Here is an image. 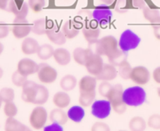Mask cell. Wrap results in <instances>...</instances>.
<instances>
[{
  "label": "cell",
  "instance_id": "1",
  "mask_svg": "<svg viewBox=\"0 0 160 131\" xmlns=\"http://www.w3.org/2000/svg\"><path fill=\"white\" fill-rule=\"evenodd\" d=\"M21 99L24 102L35 105H43L48 101L50 92L43 85L28 80L21 87Z\"/></svg>",
  "mask_w": 160,
  "mask_h": 131
},
{
  "label": "cell",
  "instance_id": "2",
  "mask_svg": "<svg viewBox=\"0 0 160 131\" xmlns=\"http://www.w3.org/2000/svg\"><path fill=\"white\" fill-rule=\"evenodd\" d=\"M122 99L127 107L138 108L145 103L147 93L142 86L136 85L123 90Z\"/></svg>",
  "mask_w": 160,
  "mask_h": 131
},
{
  "label": "cell",
  "instance_id": "3",
  "mask_svg": "<svg viewBox=\"0 0 160 131\" xmlns=\"http://www.w3.org/2000/svg\"><path fill=\"white\" fill-rule=\"evenodd\" d=\"M123 90V87L121 84L114 85L106 98L110 102L112 110L118 115H122L127 109V105L122 99Z\"/></svg>",
  "mask_w": 160,
  "mask_h": 131
},
{
  "label": "cell",
  "instance_id": "4",
  "mask_svg": "<svg viewBox=\"0 0 160 131\" xmlns=\"http://www.w3.org/2000/svg\"><path fill=\"white\" fill-rule=\"evenodd\" d=\"M141 38L131 29H126L122 32L118 40V48L125 53L135 50L139 47Z\"/></svg>",
  "mask_w": 160,
  "mask_h": 131
},
{
  "label": "cell",
  "instance_id": "5",
  "mask_svg": "<svg viewBox=\"0 0 160 131\" xmlns=\"http://www.w3.org/2000/svg\"><path fill=\"white\" fill-rule=\"evenodd\" d=\"M95 51L93 53L101 56L108 57L118 49V42L113 35H106L100 38L95 44Z\"/></svg>",
  "mask_w": 160,
  "mask_h": 131
},
{
  "label": "cell",
  "instance_id": "6",
  "mask_svg": "<svg viewBox=\"0 0 160 131\" xmlns=\"http://www.w3.org/2000/svg\"><path fill=\"white\" fill-rule=\"evenodd\" d=\"M48 112L42 105H36L29 115V124L35 130L43 129L48 120Z\"/></svg>",
  "mask_w": 160,
  "mask_h": 131
},
{
  "label": "cell",
  "instance_id": "7",
  "mask_svg": "<svg viewBox=\"0 0 160 131\" xmlns=\"http://www.w3.org/2000/svg\"><path fill=\"white\" fill-rule=\"evenodd\" d=\"M90 107L92 115L98 119H105L112 113V105L107 99L94 101Z\"/></svg>",
  "mask_w": 160,
  "mask_h": 131
},
{
  "label": "cell",
  "instance_id": "8",
  "mask_svg": "<svg viewBox=\"0 0 160 131\" xmlns=\"http://www.w3.org/2000/svg\"><path fill=\"white\" fill-rule=\"evenodd\" d=\"M11 32L17 39H24L32 32V25L26 18H15Z\"/></svg>",
  "mask_w": 160,
  "mask_h": 131
},
{
  "label": "cell",
  "instance_id": "9",
  "mask_svg": "<svg viewBox=\"0 0 160 131\" xmlns=\"http://www.w3.org/2000/svg\"><path fill=\"white\" fill-rule=\"evenodd\" d=\"M37 76L42 84H52L57 80L58 73L56 69L47 64H38Z\"/></svg>",
  "mask_w": 160,
  "mask_h": 131
},
{
  "label": "cell",
  "instance_id": "10",
  "mask_svg": "<svg viewBox=\"0 0 160 131\" xmlns=\"http://www.w3.org/2000/svg\"><path fill=\"white\" fill-rule=\"evenodd\" d=\"M130 79L138 86H144L150 82L151 73L144 66H136L132 68Z\"/></svg>",
  "mask_w": 160,
  "mask_h": 131
},
{
  "label": "cell",
  "instance_id": "11",
  "mask_svg": "<svg viewBox=\"0 0 160 131\" xmlns=\"http://www.w3.org/2000/svg\"><path fill=\"white\" fill-rule=\"evenodd\" d=\"M91 15L95 21L101 24H108L111 21L113 13L108 6L101 5L93 9Z\"/></svg>",
  "mask_w": 160,
  "mask_h": 131
},
{
  "label": "cell",
  "instance_id": "12",
  "mask_svg": "<svg viewBox=\"0 0 160 131\" xmlns=\"http://www.w3.org/2000/svg\"><path fill=\"white\" fill-rule=\"evenodd\" d=\"M104 64L102 57L101 55L93 53L87 60L85 67L90 75L96 77L101 72L103 67H104Z\"/></svg>",
  "mask_w": 160,
  "mask_h": 131
},
{
  "label": "cell",
  "instance_id": "13",
  "mask_svg": "<svg viewBox=\"0 0 160 131\" xmlns=\"http://www.w3.org/2000/svg\"><path fill=\"white\" fill-rule=\"evenodd\" d=\"M38 70V64L30 58H23L18 62L17 71L21 75L28 77L29 75L37 73Z\"/></svg>",
  "mask_w": 160,
  "mask_h": 131
},
{
  "label": "cell",
  "instance_id": "14",
  "mask_svg": "<svg viewBox=\"0 0 160 131\" xmlns=\"http://www.w3.org/2000/svg\"><path fill=\"white\" fill-rule=\"evenodd\" d=\"M46 35L52 43L58 46L64 45L67 40L62 31L59 30L54 26H50L47 28Z\"/></svg>",
  "mask_w": 160,
  "mask_h": 131
},
{
  "label": "cell",
  "instance_id": "15",
  "mask_svg": "<svg viewBox=\"0 0 160 131\" xmlns=\"http://www.w3.org/2000/svg\"><path fill=\"white\" fill-rule=\"evenodd\" d=\"M97 78L93 75H85L78 82L79 93H90L96 91Z\"/></svg>",
  "mask_w": 160,
  "mask_h": 131
},
{
  "label": "cell",
  "instance_id": "16",
  "mask_svg": "<svg viewBox=\"0 0 160 131\" xmlns=\"http://www.w3.org/2000/svg\"><path fill=\"white\" fill-rule=\"evenodd\" d=\"M93 53V51L90 48H75L72 52V58L74 61L79 65L85 66L87 60Z\"/></svg>",
  "mask_w": 160,
  "mask_h": 131
},
{
  "label": "cell",
  "instance_id": "17",
  "mask_svg": "<svg viewBox=\"0 0 160 131\" xmlns=\"http://www.w3.org/2000/svg\"><path fill=\"white\" fill-rule=\"evenodd\" d=\"M117 75H118V71L115 66L111 64H104L102 70L99 75H97L96 78L101 81L109 82L115 79Z\"/></svg>",
  "mask_w": 160,
  "mask_h": 131
},
{
  "label": "cell",
  "instance_id": "18",
  "mask_svg": "<svg viewBox=\"0 0 160 131\" xmlns=\"http://www.w3.org/2000/svg\"><path fill=\"white\" fill-rule=\"evenodd\" d=\"M39 47L38 41L31 37H26L21 43V51L25 55H32L37 53Z\"/></svg>",
  "mask_w": 160,
  "mask_h": 131
},
{
  "label": "cell",
  "instance_id": "19",
  "mask_svg": "<svg viewBox=\"0 0 160 131\" xmlns=\"http://www.w3.org/2000/svg\"><path fill=\"white\" fill-rule=\"evenodd\" d=\"M71 97L68 93V92L64 91H58L53 95V104L56 108H59L64 109L68 107L71 104Z\"/></svg>",
  "mask_w": 160,
  "mask_h": 131
},
{
  "label": "cell",
  "instance_id": "20",
  "mask_svg": "<svg viewBox=\"0 0 160 131\" xmlns=\"http://www.w3.org/2000/svg\"><path fill=\"white\" fill-rule=\"evenodd\" d=\"M49 118L50 122L53 123H58V124L64 126L68 121V117L67 112L64 111V109L59 108H55L49 115Z\"/></svg>",
  "mask_w": 160,
  "mask_h": 131
},
{
  "label": "cell",
  "instance_id": "21",
  "mask_svg": "<svg viewBox=\"0 0 160 131\" xmlns=\"http://www.w3.org/2000/svg\"><path fill=\"white\" fill-rule=\"evenodd\" d=\"M68 119L75 123H79L83 120L86 112L84 108L80 105H73L67 112Z\"/></svg>",
  "mask_w": 160,
  "mask_h": 131
},
{
  "label": "cell",
  "instance_id": "22",
  "mask_svg": "<svg viewBox=\"0 0 160 131\" xmlns=\"http://www.w3.org/2000/svg\"><path fill=\"white\" fill-rule=\"evenodd\" d=\"M29 7L27 3H21V4L13 0L10 7V13H12L17 18H26L28 13Z\"/></svg>",
  "mask_w": 160,
  "mask_h": 131
},
{
  "label": "cell",
  "instance_id": "23",
  "mask_svg": "<svg viewBox=\"0 0 160 131\" xmlns=\"http://www.w3.org/2000/svg\"><path fill=\"white\" fill-rule=\"evenodd\" d=\"M53 58L59 65L66 66L70 63L72 56L68 50L66 49L58 48L54 50Z\"/></svg>",
  "mask_w": 160,
  "mask_h": 131
},
{
  "label": "cell",
  "instance_id": "24",
  "mask_svg": "<svg viewBox=\"0 0 160 131\" xmlns=\"http://www.w3.org/2000/svg\"><path fill=\"white\" fill-rule=\"evenodd\" d=\"M82 35L89 44L93 45L99 40L101 31L98 28H85L82 29Z\"/></svg>",
  "mask_w": 160,
  "mask_h": 131
},
{
  "label": "cell",
  "instance_id": "25",
  "mask_svg": "<svg viewBox=\"0 0 160 131\" xmlns=\"http://www.w3.org/2000/svg\"><path fill=\"white\" fill-rule=\"evenodd\" d=\"M68 39H73L79 33V28L73 21H68L64 23L61 30Z\"/></svg>",
  "mask_w": 160,
  "mask_h": 131
},
{
  "label": "cell",
  "instance_id": "26",
  "mask_svg": "<svg viewBox=\"0 0 160 131\" xmlns=\"http://www.w3.org/2000/svg\"><path fill=\"white\" fill-rule=\"evenodd\" d=\"M77 78L74 75L68 74L64 75L60 80V86L62 90L65 92H69L73 90L77 86Z\"/></svg>",
  "mask_w": 160,
  "mask_h": 131
},
{
  "label": "cell",
  "instance_id": "27",
  "mask_svg": "<svg viewBox=\"0 0 160 131\" xmlns=\"http://www.w3.org/2000/svg\"><path fill=\"white\" fill-rule=\"evenodd\" d=\"M143 16L146 21L152 24L160 23V12L157 9L145 7L143 9Z\"/></svg>",
  "mask_w": 160,
  "mask_h": 131
},
{
  "label": "cell",
  "instance_id": "28",
  "mask_svg": "<svg viewBox=\"0 0 160 131\" xmlns=\"http://www.w3.org/2000/svg\"><path fill=\"white\" fill-rule=\"evenodd\" d=\"M108 58L109 64H112L115 67H117V66L118 67L120 64H122V63L127 61V53L118 48L115 52H113L112 54L109 55Z\"/></svg>",
  "mask_w": 160,
  "mask_h": 131
},
{
  "label": "cell",
  "instance_id": "29",
  "mask_svg": "<svg viewBox=\"0 0 160 131\" xmlns=\"http://www.w3.org/2000/svg\"><path fill=\"white\" fill-rule=\"evenodd\" d=\"M28 127L15 118H7L4 124V131H26Z\"/></svg>",
  "mask_w": 160,
  "mask_h": 131
},
{
  "label": "cell",
  "instance_id": "30",
  "mask_svg": "<svg viewBox=\"0 0 160 131\" xmlns=\"http://www.w3.org/2000/svg\"><path fill=\"white\" fill-rule=\"evenodd\" d=\"M129 129L130 131H144L147 128V121L141 116H133L129 121Z\"/></svg>",
  "mask_w": 160,
  "mask_h": 131
},
{
  "label": "cell",
  "instance_id": "31",
  "mask_svg": "<svg viewBox=\"0 0 160 131\" xmlns=\"http://www.w3.org/2000/svg\"><path fill=\"white\" fill-rule=\"evenodd\" d=\"M53 52H54V49L53 48V47L50 44L45 43V44H42V46H39L38 51H37V55L39 59L42 60V61H47L53 57Z\"/></svg>",
  "mask_w": 160,
  "mask_h": 131
},
{
  "label": "cell",
  "instance_id": "32",
  "mask_svg": "<svg viewBox=\"0 0 160 131\" xmlns=\"http://www.w3.org/2000/svg\"><path fill=\"white\" fill-rule=\"evenodd\" d=\"M96 98V91L90 93H79L78 103L82 107L88 108L92 105Z\"/></svg>",
  "mask_w": 160,
  "mask_h": 131
},
{
  "label": "cell",
  "instance_id": "33",
  "mask_svg": "<svg viewBox=\"0 0 160 131\" xmlns=\"http://www.w3.org/2000/svg\"><path fill=\"white\" fill-rule=\"evenodd\" d=\"M47 22L45 19H38L33 22L32 25V32L35 35H42L47 32Z\"/></svg>",
  "mask_w": 160,
  "mask_h": 131
},
{
  "label": "cell",
  "instance_id": "34",
  "mask_svg": "<svg viewBox=\"0 0 160 131\" xmlns=\"http://www.w3.org/2000/svg\"><path fill=\"white\" fill-rule=\"evenodd\" d=\"M0 98L4 104L13 101L15 98L14 90L10 87H3L0 90Z\"/></svg>",
  "mask_w": 160,
  "mask_h": 131
},
{
  "label": "cell",
  "instance_id": "35",
  "mask_svg": "<svg viewBox=\"0 0 160 131\" xmlns=\"http://www.w3.org/2000/svg\"><path fill=\"white\" fill-rule=\"evenodd\" d=\"M3 113L7 118H15L18 114V108L13 101L4 104Z\"/></svg>",
  "mask_w": 160,
  "mask_h": 131
},
{
  "label": "cell",
  "instance_id": "36",
  "mask_svg": "<svg viewBox=\"0 0 160 131\" xmlns=\"http://www.w3.org/2000/svg\"><path fill=\"white\" fill-rule=\"evenodd\" d=\"M132 68H133L131 67L130 63L127 61L118 66V73L120 75V77L123 79H130V75Z\"/></svg>",
  "mask_w": 160,
  "mask_h": 131
},
{
  "label": "cell",
  "instance_id": "37",
  "mask_svg": "<svg viewBox=\"0 0 160 131\" xmlns=\"http://www.w3.org/2000/svg\"><path fill=\"white\" fill-rule=\"evenodd\" d=\"M28 4L32 12L38 13L42 11L46 6V0H28Z\"/></svg>",
  "mask_w": 160,
  "mask_h": 131
},
{
  "label": "cell",
  "instance_id": "38",
  "mask_svg": "<svg viewBox=\"0 0 160 131\" xmlns=\"http://www.w3.org/2000/svg\"><path fill=\"white\" fill-rule=\"evenodd\" d=\"M12 83L14 86H18V87H22L24 84L28 82V77L24 76V75H21V73L16 71L13 73L11 77Z\"/></svg>",
  "mask_w": 160,
  "mask_h": 131
},
{
  "label": "cell",
  "instance_id": "39",
  "mask_svg": "<svg viewBox=\"0 0 160 131\" xmlns=\"http://www.w3.org/2000/svg\"><path fill=\"white\" fill-rule=\"evenodd\" d=\"M147 125L151 129H160V114L154 113L151 115L147 120Z\"/></svg>",
  "mask_w": 160,
  "mask_h": 131
},
{
  "label": "cell",
  "instance_id": "40",
  "mask_svg": "<svg viewBox=\"0 0 160 131\" xmlns=\"http://www.w3.org/2000/svg\"><path fill=\"white\" fill-rule=\"evenodd\" d=\"M112 87V85L109 82L101 81V83L99 84V86H98V93H99V94L101 97H103V98L106 99Z\"/></svg>",
  "mask_w": 160,
  "mask_h": 131
},
{
  "label": "cell",
  "instance_id": "41",
  "mask_svg": "<svg viewBox=\"0 0 160 131\" xmlns=\"http://www.w3.org/2000/svg\"><path fill=\"white\" fill-rule=\"evenodd\" d=\"M90 131H111V128L107 123L98 121L92 125Z\"/></svg>",
  "mask_w": 160,
  "mask_h": 131
},
{
  "label": "cell",
  "instance_id": "42",
  "mask_svg": "<svg viewBox=\"0 0 160 131\" xmlns=\"http://www.w3.org/2000/svg\"><path fill=\"white\" fill-rule=\"evenodd\" d=\"M115 11L119 13H125L127 12V3L126 0H115Z\"/></svg>",
  "mask_w": 160,
  "mask_h": 131
},
{
  "label": "cell",
  "instance_id": "43",
  "mask_svg": "<svg viewBox=\"0 0 160 131\" xmlns=\"http://www.w3.org/2000/svg\"><path fill=\"white\" fill-rule=\"evenodd\" d=\"M10 33V28L7 24L0 22V40L7 38Z\"/></svg>",
  "mask_w": 160,
  "mask_h": 131
},
{
  "label": "cell",
  "instance_id": "44",
  "mask_svg": "<svg viewBox=\"0 0 160 131\" xmlns=\"http://www.w3.org/2000/svg\"><path fill=\"white\" fill-rule=\"evenodd\" d=\"M43 131H64L63 126L58 123H52L50 125H46L43 128Z\"/></svg>",
  "mask_w": 160,
  "mask_h": 131
},
{
  "label": "cell",
  "instance_id": "45",
  "mask_svg": "<svg viewBox=\"0 0 160 131\" xmlns=\"http://www.w3.org/2000/svg\"><path fill=\"white\" fill-rule=\"evenodd\" d=\"M13 0H0V10L10 12Z\"/></svg>",
  "mask_w": 160,
  "mask_h": 131
},
{
  "label": "cell",
  "instance_id": "46",
  "mask_svg": "<svg viewBox=\"0 0 160 131\" xmlns=\"http://www.w3.org/2000/svg\"><path fill=\"white\" fill-rule=\"evenodd\" d=\"M133 7L138 9H144L146 7L145 0H131Z\"/></svg>",
  "mask_w": 160,
  "mask_h": 131
},
{
  "label": "cell",
  "instance_id": "47",
  "mask_svg": "<svg viewBox=\"0 0 160 131\" xmlns=\"http://www.w3.org/2000/svg\"><path fill=\"white\" fill-rule=\"evenodd\" d=\"M152 78L157 84L160 85V67L154 69L153 72H152Z\"/></svg>",
  "mask_w": 160,
  "mask_h": 131
},
{
  "label": "cell",
  "instance_id": "48",
  "mask_svg": "<svg viewBox=\"0 0 160 131\" xmlns=\"http://www.w3.org/2000/svg\"><path fill=\"white\" fill-rule=\"evenodd\" d=\"M152 30H153V33L155 38L160 41V23L152 24Z\"/></svg>",
  "mask_w": 160,
  "mask_h": 131
},
{
  "label": "cell",
  "instance_id": "49",
  "mask_svg": "<svg viewBox=\"0 0 160 131\" xmlns=\"http://www.w3.org/2000/svg\"><path fill=\"white\" fill-rule=\"evenodd\" d=\"M101 3L104 4V5H107V6H110L112 4H113L115 2V0H100Z\"/></svg>",
  "mask_w": 160,
  "mask_h": 131
},
{
  "label": "cell",
  "instance_id": "50",
  "mask_svg": "<svg viewBox=\"0 0 160 131\" xmlns=\"http://www.w3.org/2000/svg\"><path fill=\"white\" fill-rule=\"evenodd\" d=\"M3 50H4V47H3V45H2V43L0 42V55L2 54V52H3Z\"/></svg>",
  "mask_w": 160,
  "mask_h": 131
},
{
  "label": "cell",
  "instance_id": "51",
  "mask_svg": "<svg viewBox=\"0 0 160 131\" xmlns=\"http://www.w3.org/2000/svg\"><path fill=\"white\" fill-rule=\"evenodd\" d=\"M156 93H157V95H158V98H160V86H159V87H158V88H157Z\"/></svg>",
  "mask_w": 160,
  "mask_h": 131
},
{
  "label": "cell",
  "instance_id": "52",
  "mask_svg": "<svg viewBox=\"0 0 160 131\" xmlns=\"http://www.w3.org/2000/svg\"><path fill=\"white\" fill-rule=\"evenodd\" d=\"M2 75H3V70L2 69V68H0V79L2 78Z\"/></svg>",
  "mask_w": 160,
  "mask_h": 131
},
{
  "label": "cell",
  "instance_id": "53",
  "mask_svg": "<svg viewBox=\"0 0 160 131\" xmlns=\"http://www.w3.org/2000/svg\"><path fill=\"white\" fill-rule=\"evenodd\" d=\"M2 104H3V102H2V100H1V98H0V109H1V108H2Z\"/></svg>",
  "mask_w": 160,
  "mask_h": 131
},
{
  "label": "cell",
  "instance_id": "54",
  "mask_svg": "<svg viewBox=\"0 0 160 131\" xmlns=\"http://www.w3.org/2000/svg\"><path fill=\"white\" fill-rule=\"evenodd\" d=\"M26 131H33V130H32V129H29V128H28V127L27 130H26Z\"/></svg>",
  "mask_w": 160,
  "mask_h": 131
},
{
  "label": "cell",
  "instance_id": "55",
  "mask_svg": "<svg viewBox=\"0 0 160 131\" xmlns=\"http://www.w3.org/2000/svg\"><path fill=\"white\" fill-rule=\"evenodd\" d=\"M118 131H127V130H118Z\"/></svg>",
  "mask_w": 160,
  "mask_h": 131
}]
</instances>
